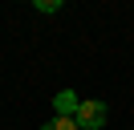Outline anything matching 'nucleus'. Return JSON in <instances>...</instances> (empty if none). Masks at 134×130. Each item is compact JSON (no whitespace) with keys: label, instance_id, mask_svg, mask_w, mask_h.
<instances>
[{"label":"nucleus","instance_id":"1","mask_svg":"<svg viewBox=\"0 0 134 130\" xmlns=\"http://www.w3.org/2000/svg\"><path fill=\"white\" fill-rule=\"evenodd\" d=\"M73 122H77L81 130L106 126V102H81V106H77V114H73Z\"/></svg>","mask_w":134,"mask_h":130},{"label":"nucleus","instance_id":"2","mask_svg":"<svg viewBox=\"0 0 134 130\" xmlns=\"http://www.w3.org/2000/svg\"><path fill=\"white\" fill-rule=\"evenodd\" d=\"M77 106H81V98L73 94V89H61L57 98H53V110H57V118H73Z\"/></svg>","mask_w":134,"mask_h":130},{"label":"nucleus","instance_id":"3","mask_svg":"<svg viewBox=\"0 0 134 130\" xmlns=\"http://www.w3.org/2000/svg\"><path fill=\"white\" fill-rule=\"evenodd\" d=\"M41 130H81V126H77L73 118H49V122H45Z\"/></svg>","mask_w":134,"mask_h":130},{"label":"nucleus","instance_id":"4","mask_svg":"<svg viewBox=\"0 0 134 130\" xmlns=\"http://www.w3.org/2000/svg\"><path fill=\"white\" fill-rule=\"evenodd\" d=\"M61 0H37V12H57Z\"/></svg>","mask_w":134,"mask_h":130}]
</instances>
